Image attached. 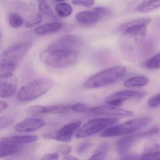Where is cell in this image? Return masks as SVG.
Instances as JSON below:
<instances>
[{
    "label": "cell",
    "mask_w": 160,
    "mask_h": 160,
    "mask_svg": "<svg viewBox=\"0 0 160 160\" xmlns=\"http://www.w3.org/2000/svg\"><path fill=\"white\" fill-rule=\"evenodd\" d=\"M32 45L31 41L16 44L8 48L0 55V70L12 72L22 61Z\"/></svg>",
    "instance_id": "1"
},
{
    "label": "cell",
    "mask_w": 160,
    "mask_h": 160,
    "mask_svg": "<svg viewBox=\"0 0 160 160\" xmlns=\"http://www.w3.org/2000/svg\"><path fill=\"white\" fill-rule=\"evenodd\" d=\"M79 52L60 51L48 49L40 54L41 61L51 67L66 68L71 67L77 62Z\"/></svg>",
    "instance_id": "2"
},
{
    "label": "cell",
    "mask_w": 160,
    "mask_h": 160,
    "mask_svg": "<svg viewBox=\"0 0 160 160\" xmlns=\"http://www.w3.org/2000/svg\"><path fill=\"white\" fill-rule=\"evenodd\" d=\"M53 81L48 78L33 79L21 87L17 93V98L23 102H29L45 94L53 86Z\"/></svg>",
    "instance_id": "3"
},
{
    "label": "cell",
    "mask_w": 160,
    "mask_h": 160,
    "mask_svg": "<svg viewBox=\"0 0 160 160\" xmlns=\"http://www.w3.org/2000/svg\"><path fill=\"white\" fill-rule=\"evenodd\" d=\"M126 73L122 66H117L104 70L92 76L83 84L85 88H97L110 85L122 78Z\"/></svg>",
    "instance_id": "4"
},
{
    "label": "cell",
    "mask_w": 160,
    "mask_h": 160,
    "mask_svg": "<svg viewBox=\"0 0 160 160\" xmlns=\"http://www.w3.org/2000/svg\"><path fill=\"white\" fill-rule=\"evenodd\" d=\"M152 121L151 118L144 117L130 120L124 123L108 127L102 132V137H113L130 134L141 130L148 125Z\"/></svg>",
    "instance_id": "5"
},
{
    "label": "cell",
    "mask_w": 160,
    "mask_h": 160,
    "mask_svg": "<svg viewBox=\"0 0 160 160\" xmlns=\"http://www.w3.org/2000/svg\"><path fill=\"white\" fill-rule=\"evenodd\" d=\"M117 118H99L91 120L86 122L76 133L77 138H84L99 132L117 123Z\"/></svg>",
    "instance_id": "6"
},
{
    "label": "cell",
    "mask_w": 160,
    "mask_h": 160,
    "mask_svg": "<svg viewBox=\"0 0 160 160\" xmlns=\"http://www.w3.org/2000/svg\"><path fill=\"white\" fill-rule=\"evenodd\" d=\"M159 132V128L155 127L147 131L130 134L118 141L117 144L118 152L120 155H124L138 141L144 138L155 135Z\"/></svg>",
    "instance_id": "7"
},
{
    "label": "cell",
    "mask_w": 160,
    "mask_h": 160,
    "mask_svg": "<svg viewBox=\"0 0 160 160\" xmlns=\"http://www.w3.org/2000/svg\"><path fill=\"white\" fill-rule=\"evenodd\" d=\"M82 45V40L80 36L67 34L54 40L48 46V49L79 52Z\"/></svg>",
    "instance_id": "8"
},
{
    "label": "cell",
    "mask_w": 160,
    "mask_h": 160,
    "mask_svg": "<svg viewBox=\"0 0 160 160\" xmlns=\"http://www.w3.org/2000/svg\"><path fill=\"white\" fill-rule=\"evenodd\" d=\"M110 12L104 7H97L93 10L84 11L78 13L76 16V19L79 24L91 26L98 23L104 17L109 15Z\"/></svg>",
    "instance_id": "9"
},
{
    "label": "cell",
    "mask_w": 160,
    "mask_h": 160,
    "mask_svg": "<svg viewBox=\"0 0 160 160\" xmlns=\"http://www.w3.org/2000/svg\"><path fill=\"white\" fill-rule=\"evenodd\" d=\"M81 122L76 121L66 124L60 129L53 132L44 134V138L48 139H53L62 142L71 141L74 133L81 126Z\"/></svg>",
    "instance_id": "10"
},
{
    "label": "cell",
    "mask_w": 160,
    "mask_h": 160,
    "mask_svg": "<svg viewBox=\"0 0 160 160\" xmlns=\"http://www.w3.org/2000/svg\"><path fill=\"white\" fill-rule=\"evenodd\" d=\"M149 18H143L132 21L125 25L123 34L133 37L137 41L145 37L147 26L150 23Z\"/></svg>",
    "instance_id": "11"
},
{
    "label": "cell",
    "mask_w": 160,
    "mask_h": 160,
    "mask_svg": "<svg viewBox=\"0 0 160 160\" xmlns=\"http://www.w3.org/2000/svg\"><path fill=\"white\" fill-rule=\"evenodd\" d=\"M71 110V106L69 105H56L51 106L34 105L25 109L27 114L33 116L44 114H64Z\"/></svg>",
    "instance_id": "12"
},
{
    "label": "cell",
    "mask_w": 160,
    "mask_h": 160,
    "mask_svg": "<svg viewBox=\"0 0 160 160\" xmlns=\"http://www.w3.org/2000/svg\"><path fill=\"white\" fill-rule=\"evenodd\" d=\"M18 79L12 72L0 74V98H8L12 95L18 88Z\"/></svg>",
    "instance_id": "13"
},
{
    "label": "cell",
    "mask_w": 160,
    "mask_h": 160,
    "mask_svg": "<svg viewBox=\"0 0 160 160\" xmlns=\"http://www.w3.org/2000/svg\"><path fill=\"white\" fill-rule=\"evenodd\" d=\"M87 114L95 116L130 117L132 116L134 114L132 111L109 105L100 106L95 107H89Z\"/></svg>",
    "instance_id": "14"
},
{
    "label": "cell",
    "mask_w": 160,
    "mask_h": 160,
    "mask_svg": "<svg viewBox=\"0 0 160 160\" xmlns=\"http://www.w3.org/2000/svg\"><path fill=\"white\" fill-rule=\"evenodd\" d=\"M138 93V92L131 90L121 91L109 95L107 99L106 103L112 106H121L124 101L136 98Z\"/></svg>",
    "instance_id": "15"
},
{
    "label": "cell",
    "mask_w": 160,
    "mask_h": 160,
    "mask_svg": "<svg viewBox=\"0 0 160 160\" xmlns=\"http://www.w3.org/2000/svg\"><path fill=\"white\" fill-rule=\"evenodd\" d=\"M45 124V122L41 119H26L17 123L15 126V130L21 132H28L38 130Z\"/></svg>",
    "instance_id": "16"
},
{
    "label": "cell",
    "mask_w": 160,
    "mask_h": 160,
    "mask_svg": "<svg viewBox=\"0 0 160 160\" xmlns=\"http://www.w3.org/2000/svg\"><path fill=\"white\" fill-rule=\"evenodd\" d=\"M39 138L36 135L12 136L2 138L0 142L6 144L23 145L35 142Z\"/></svg>",
    "instance_id": "17"
},
{
    "label": "cell",
    "mask_w": 160,
    "mask_h": 160,
    "mask_svg": "<svg viewBox=\"0 0 160 160\" xmlns=\"http://www.w3.org/2000/svg\"><path fill=\"white\" fill-rule=\"evenodd\" d=\"M25 146L22 145L6 144L0 142V158L12 156L23 152Z\"/></svg>",
    "instance_id": "18"
},
{
    "label": "cell",
    "mask_w": 160,
    "mask_h": 160,
    "mask_svg": "<svg viewBox=\"0 0 160 160\" xmlns=\"http://www.w3.org/2000/svg\"><path fill=\"white\" fill-rule=\"evenodd\" d=\"M63 28L62 23L60 22H52L40 26L35 29L34 32L38 35H43L51 34L59 31Z\"/></svg>",
    "instance_id": "19"
},
{
    "label": "cell",
    "mask_w": 160,
    "mask_h": 160,
    "mask_svg": "<svg viewBox=\"0 0 160 160\" xmlns=\"http://www.w3.org/2000/svg\"><path fill=\"white\" fill-rule=\"evenodd\" d=\"M160 0H144L136 8V12L139 13L148 12L160 7Z\"/></svg>",
    "instance_id": "20"
},
{
    "label": "cell",
    "mask_w": 160,
    "mask_h": 160,
    "mask_svg": "<svg viewBox=\"0 0 160 160\" xmlns=\"http://www.w3.org/2000/svg\"><path fill=\"white\" fill-rule=\"evenodd\" d=\"M148 82V79L145 77H133L126 80L123 85L126 88H137L146 86Z\"/></svg>",
    "instance_id": "21"
},
{
    "label": "cell",
    "mask_w": 160,
    "mask_h": 160,
    "mask_svg": "<svg viewBox=\"0 0 160 160\" xmlns=\"http://www.w3.org/2000/svg\"><path fill=\"white\" fill-rule=\"evenodd\" d=\"M109 149V145L108 142H103L100 144L94 153L91 156L90 160H103L106 157Z\"/></svg>",
    "instance_id": "22"
},
{
    "label": "cell",
    "mask_w": 160,
    "mask_h": 160,
    "mask_svg": "<svg viewBox=\"0 0 160 160\" xmlns=\"http://www.w3.org/2000/svg\"><path fill=\"white\" fill-rule=\"evenodd\" d=\"M58 16L60 17L65 18L69 16L72 12V8L67 3H60L55 8Z\"/></svg>",
    "instance_id": "23"
},
{
    "label": "cell",
    "mask_w": 160,
    "mask_h": 160,
    "mask_svg": "<svg viewBox=\"0 0 160 160\" xmlns=\"http://www.w3.org/2000/svg\"><path fill=\"white\" fill-rule=\"evenodd\" d=\"M39 9L40 12L44 16L52 19V20H57V17L55 16L53 11L46 2L44 1H41L39 5Z\"/></svg>",
    "instance_id": "24"
},
{
    "label": "cell",
    "mask_w": 160,
    "mask_h": 160,
    "mask_svg": "<svg viewBox=\"0 0 160 160\" xmlns=\"http://www.w3.org/2000/svg\"><path fill=\"white\" fill-rule=\"evenodd\" d=\"M10 26L14 28H20L24 23L22 18L16 13H11L9 16Z\"/></svg>",
    "instance_id": "25"
},
{
    "label": "cell",
    "mask_w": 160,
    "mask_h": 160,
    "mask_svg": "<svg viewBox=\"0 0 160 160\" xmlns=\"http://www.w3.org/2000/svg\"><path fill=\"white\" fill-rule=\"evenodd\" d=\"M146 68L151 70H156L160 68V53L156 54L145 62Z\"/></svg>",
    "instance_id": "26"
},
{
    "label": "cell",
    "mask_w": 160,
    "mask_h": 160,
    "mask_svg": "<svg viewBox=\"0 0 160 160\" xmlns=\"http://www.w3.org/2000/svg\"><path fill=\"white\" fill-rule=\"evenodd\" d=\"M42 21V17L39 13H35L30 17L29 18L26 22V26L27 28H32L38 24H40Z\"/></svg>",
    "instance_id": "27"
},
{
    "label": "cell",
    "mask_w": 160,
    "mask_h": 160,
    "mask_svg": "<svg viewBox=\"0 0 160 160\" xmlns=\"http://www.w3.org/2000/svg\"><path fill=\"white\" fill-rule=\"evenodd\" d=\"M14 119L10 116L0 117V130L9 127L13 123Z\"/></svg>",
    "instance_id": "28"
},
{
    "label": "cell",
    "mask_w": 160,
    "mask_h": 160,
    "mask_svg": "<svg viewBox=\"0 0 160 160\" xmlns=\"http://www.w3.org/2000/svg\"><path fill=\"white\" fill-rule=\"evenodd\" d=\"M160 152L159 150L145 152L140 155V160H159Z\"/></svg>",
    "instance_id": "29"
},
{
    "label": "cell",
    "mask_w": 160,
    "mask_h": 160,
    "mask_svg": "<svg viewBox=\"0 0 160 160\" xmlns=\"http://www.w3.org/2000/svg\"><path fill=\"white\" fill-rule=\"evenodd\" d=\"M89 106L82 103H76L71 106V110L78 113H84L87 114Z\"/></svg>",
    "instance_id": "30"
},
{
    "label": "cell",
    "mask_w": 160,
    "mask_h": 160,
    "mask_svg": "<svg viewBox=\"0 0 160 160\" xmlns=\"http://www.w3.org/2000/svg\"><path fill=\"white\" fill-rule=\"evenodd\" d=\"M91 144L89 142H82L78 146L77 153L78 155H82L89 148Z\"/></svg>",
    "instance_id": "31"
},
{
    "label": "cell",
    "mask_w": 160,
    "mask_h": 160,
    "mask_svg": "<svg viewBox=\"0 0 160 160\" xmlns=\"http://www.w3.org/2000/svg\"><path fill=\"white\" fill-rule=\"evenodd\" d=\"M72 2L75 5H82L89 8L94 4V0H72Z\"/></svg>",
    "instance_id": "32"
},
{
    "label": "cell",
    "mask_w": 160,
    "mask_h": 160,
    "mask_svg": "<svg viewBox=\"0 0 160 160\" xmlns=\"http://www.w3.org/2000/svg\"><path fill=\"white\" fill-rule=\"evenodd\" d=\"M56 150L62 155H67L72 151V147L68 145H60L57 147Z\"/></svg>",
    "instance_id": "33"
},
{
    "label": "cell",
    "mask_w": 160,
    "mask_h": 160,
    "mask_svg": "<svg viewBox=\"0 0 160 160\" xmlns=\"http://www.w3.org/2000/svg\"><path fill=\"white\" fill-rule=\"evenodd\" d=\"M160 93H159L149 99L148 102V105L150 107H157L160 105Z\"/></svg>",
    "instance_id": "34"
},
{
    "label": "cell",
    "mask_w": 160,
    "mask_h": 160,
    "mask_svg": "<svg viewBox=\"0 0 160 160\" xmlns=\"http://www.w3.org/2000/svg\"><path fill=\"white\" fill-rule=\"evenodd\" d=\"M59 159V154L58 152H53V153H47L43 156L42 160H58Z\"/></svg>",
    "instance_id": "35"
},
{
    "label": "cell",
    "mask_w": 160,
    "mask_h": 160,
    "mask_svg": "<svg viewBox=\"0 0 160 160\" xmlns=\"http://www.w3.org/2000/svg\"><path fill=\"white\" fill-rule=\"evenodd\" d=\"M124 160H140V155H126L123 156V158H122Z\"/></svg>",
    "instance_id": "36"
},
{
    "label": "cell",
    "mask_w": 160,
    "mask_h": 160,
    "mask_svg": "<svg viewBox=\"0 0 160 160\" xmlns=\"http://www.w3.org/2000/svg\"><path fill=\"white\" fill-rule=\"evenodd\" d=\"M8 106V104L6 102L0 101V113L4 111Z\"/></svg>",
    "instance_id": "37"
},
{
    "label": "cell",
    "mask_w": 160,
    "mask_h": 160,
    "mask_svg": "<svg viewBox=\"0 0 160 160\" xmlns=\"http://www.w3.org/2000/svg\"><path fill=\"white\" fill-rule=\"evenodd\" d=\"M63 160H78L77 158H76L75 157H74V156H64V158H63Z\"/></svg>",
    "instance_id": "38"
},
{
    "label": "cell",
    "mask_w": 160,
    "mask_h": 160,
    "mask_svg": "<svg viewBox=\"0 0 160 160\" xmlns=\"http://www.w3.org/2000/svg\"><path fill=\"white\" fill-rule=\"evenodd\" d=\"M146 93H145V92H138V94L137 96V97H136V99H137V100H138V99H141V98H143V97H144V96H146Z\"/></svg>",
    "instance_id": "39"
},
{
    "label": "cell",
    "mask_w": 160,
    "mask_h": 160,
    "mask_svg": "<svg viewBox=\"0 0 160 160\" xmlns=\"http://www.w3.org/2000/svg\"><path fill=\"white\" fill-rule=\"evenodd\" d=\"M55 1L57 2H62L64 1V0H55Z\"/></svg>",
    "instance_id": "40"
},
{
    "label": "cell",
    "mask_w": 160,
    "mask_h": 160,
    "mask_svg": "<svg viewBox=\"0 0 160 160\" xmlns=\"http://www.w3.org/2000/svg\"><path fill=\"white\" fill-rule=\"evenodd\" d=\"M38 1H43V0H38Z\"/></svg>",
    "instance_id": "41"
},
{
    "label": "cell",
    "mask_w": 160,
    "mask_h": 160,
    "mask_svg": "<svg viewBox=\"0 0 160 160\" xmlns=\"http://www.w3.org/2000/svg\"><path fill=\"white\" fill-rule=\"evenodd\" d=\"M0 38H1V33H0Z\"/></svg>",
    "instance_id": "42"
}]
</instances>
